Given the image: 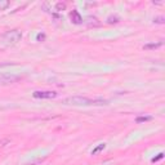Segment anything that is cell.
Masks as SVG:
<instances>
[{"mask_svg":"<svg viewBox=\"0 0 165 165\" xmlns=\"http://www.w3.org/2000/svg\"><path fill=\"white\" fill-rule=\"evenodd\" d=\"M56 9L57 10H65L66 9V4H65V3H58V4H57L56 5Z\"/></svg>","mask_w":165,"mask_h":165,"instance_id":"cell-10","label":"cell"},{"mask_svg":"<svg viewBox=\"0 0 165 165\" xmlns=\"http://www.w3.org/2000/svg\"><path fill=\"white\" fill-rule=\"evenodd\" d=\"M32 95L38 100H52V98L57 97V93L52 91H36L32 93Z\"/></svg>","mask_w":165,"mask_h":165,"instance_id":"cell-3","label":"cell"},{"mask_svg":"<svg viewBox=\"0 0 165 165\" xmlns=\"http://www.w3.org/2000/svg\"><path fill=\"white\" fill-rule=\"evenodd\" d=\"M104 148H106V145H104V143H100V145L95 147V148H93V150H92V155H97V154H100V152H101V151H103Z\"/></svg>","mask_w":165,"mask_h":165,"instance_id":"cell-6","label":"cell"},{"mask_svg":"<svg viewBox=\"0 0 165 165\" xmlns=\"http://www.w3.org/2000/svg\"><path fill=\"white\" fill-rule=\"evenodd\" d=\"M9 7V1L7 0H0V10H4Z\"/></svg>","mask_w":165,"mask_h":165,"instance_id":"cell-9","label":"cell"},{"mask_svg":"<svg viewBox=\"0 0 165 165\" xmlns=\"http://www.w3.org/2000/svg\"><path fill=\"white\" fill-rule=\"evenodd\" d=\"M21 79L19 76L13 74H0V84L1 85H8V84H13L16 81H18Z\"/></svg>","mask_w":165,"mask_h":165,"instance_id":"cell-4","label":"cell"},{"mask_svg":"<svg viewBox=\"0 0 165 165\" xmlns=\"http://www.w3.org/2000/svg\"><path fill=\"white\" fill-rule=\"evenodd\" d=\"M164 18H163V17H159V18H156L155 19V22H159V23H163L164 22V21H163Z\"/></svg>","mask_w":165,"mask_h":165,"instance_id":"cell-12","label":"cell"},{"mask_svg":"<svg viewBox=\"0 0 165 165\" xmlns=\"http://www.w3.org/2000/svg\"><path fill=\"white\" fill-rule=\"evenodd\" d=\"M163 156H164V154H163V152H161V154H159L157 157H154L151 161H152V163H155V161H157V160H160V159H163Z\"/></svg>","mask_w":165,"mask_h":165,"instance_id":"cell-11","label":"cell"},{"mask_svg":"<svg viewBox=\"0 0 165 165\" xmlns=\"http://www.w3.org/2000/svg\"><path fill=\"white\" fill-rule=\"evenodd\" d=\"M21 39H22V34H21V31H18V30H12V31H8L4 35V41L7 44H9V45L17 44Z\"/></svg>","mask_w":165,"mask_h":165,"instance_id":"cell-2","label":"cell"},{"mask_svg":"<svg viewBox=\"0 0 165 165\" xmlns=\"http://www.w3.org/2000/svg\"><path fill=\"white\" fill-rule=\"evenodd\" d=\"M152 118L151 116H138V118L136 119L137 123H145V121H148V120H151Z\"/></svg>","mask_w":165,"mask_h":165,"instance_id":"cell-8","label":"cell"},{"mask_svg":"<svg viewBox=\"0 0 165 165\" xmlns=\"http://www.w3.org/2000/svg\"><path fill=\"white\" fill-rule=\"evenodd\" d=\"M70 18L71 21L75 23V25H80V23L83 22V17H81V14L79 13V10H72L70 13Z\"/></svg>","mask_w":165,"mask_h":165,"instance_id":"cell-5","label":"cell"},{"mask_svg":"<svg viewBox=\"0 0 165 165\" xmlns=\"http://www.w3.org/2000/svg\"><path fill=\"white\" fill-rule=\"evenodd\" d=\"M62 103L65 104H74V106H103V104H107L109 101L107 100H102V98H95V100H91V98L86 97H68L65 98L62 101Z\"/></svg>","mask_w":165,"mask_h":165,"instance_id":"cell-1","label":"cell"},{"mask_svg":"<svg viewBox=\"0 0 165 165\" xmlns=\"http://www.w3.org/2000/svg\"><path fill=\"white\" fill-rule=\"evenodd\" d=\"M163 45V43L161 41H159V43H152V44H146L145 47H143V49H156V48H159V47H161Z\"/></svg>","mask_w":165,"mask_h":165,"instance_id":"cell-7","label":"cell"},{"mask_svg":"<svg viewBox=\"0 0 165 165\" xmlns=\"http://www.w3.org/2000/svg\"><path fill=\"white\" fill-rule=\"evenodd\" d=\"M44 38H45V35H44V34H43V35H41V34L38 35V40H40V39H44Z\"/></svg>","mask_w":165,"mask_h":165,"instance_id":"cell-13","label":"cell"}]
</instances>
